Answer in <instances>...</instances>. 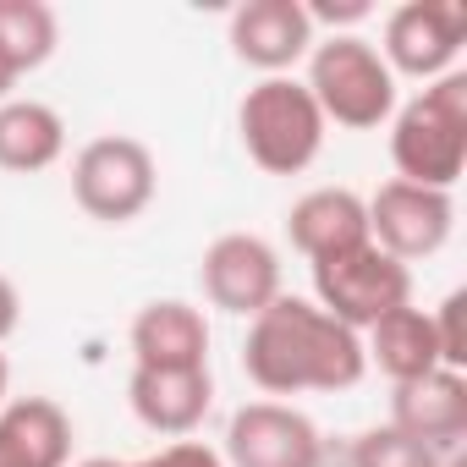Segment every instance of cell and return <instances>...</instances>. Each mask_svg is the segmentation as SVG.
I'll list each match as a JSON object with an SVG mask.
<instances>
[{"label": "cell", "mask_w": 467, "mask_h": 467, "mask_svg": "<svg viewBox=\"0 0 467 467\" xmlns=\"http://www.w3.org/2000/svg\"><path fill=\"white\" fill-rule=\"evenodd\" d=\"M243 374L275 401L303 390H352L368 374V358L358 330L336 325L319 303L281 292L265 314L248 319Z\"/></svg>", "instance_id": "cell-1"}, {"label": "cell", "mask_w": 467, "mask_h": 467, "mask_svg": "<svg viewBox=\"0 0 467 467\" xmlns=\"http://www.w3.org/2000/svg\"><path fill=\"white\" fill-rule=\"evenodd\" d=\"M390 165L396 182L451 192L467 171V72L434 78L418 99H407L390 121Z\"/></svg>", "instance_id": "cell-2"}, {"label": "cell", "mask_w": 467, "mask_h": 467, "mask_svg": "<svg viewBox=\"0 0 467 467\" xmlns=\"http://www.w3.org/2000/svg\"><path fill=\"white\" fill-rule=\"evenodd\" d=\"M237 138L270 176H303L325 149V116L297 78H265L237 105Z\"/></svg>", "instance_id": "cell-3"}, {"label": "cell", "mask_w": 467, "mask_h": 467, "mask_svg": "<svg viewBox=\"0 0 467 467\" xmlns=\"http://www.w3.org/2000/svg\"><path fill=\"white\" fill-rule=\"evenodd\" d=\"M325 116V127H352L368 132L396 116V78L379 61V50L358 34H330L325 45L308 50V83H303Z\"/></svg>", "instance_id": "cell-4"}, {"label": "cell", "mask_w": 467, "mask_h": 467, "mask_svg": "<svg viewBox=\"0 0 467 467\" xmlns=\"http://www.w3.org/2000/svg\"><path fill=\"white\" fill-rule=\"evenodd\" d=\"M154 187H160V171L143 138L105 132V138H88L72 160V198L99 225L138 220L154 203Z\"/></svg>", "instance_id": "cell-5"}, {"label": "cell", "mask_w": 467, "mask_h": 467, "mask_svg": "<svg viewBox=\"0 0 467 467\" xmlns=\"http://www.w3.org/2000/svg\"><path fill=\"white\" fill-rule=\"evenodd\" d=\"M314 297L336 325L363 336L368 325H379L385 314L412 303V270L401 259H390L385 248L363 243V248H352L341 259L314 265Z\"/></svg>", "instance_id": "cell-6"}, {"label": "cell", "mask_w": 467, "mask_h": 467, "mask_svg": "<svg viewBox=\"0 0 467 467\" xmlns=\"http://www.w3.org/2000/svg\"><path fill=\"white\" fill-rule=\"evenodd\" d=\"M225 467H325V434L292 401H243L225 423Z\"/></svg>", "instance_id": "cell-7"}, {"label": "cell", "mask_w": 467, "mask_h": 467, "mask_svg": "<svg viewBox=\"0 0 467 467\" xmlns=\"http://www.w3.org/2000/svg\"><path fill=\"white\" fill-rule=\"evenodd\" d=\"M462 45H467V6H456V0H407L385 17L379 61L390 67V78L434 83L456 72Z\"/></svg>", "instance_id": "cell-8"}, {"label": "cell", "mask_w": 467, "mask_h": 467, "mask_svg": "<svg viewBox=\"0 0 467 467\" xmlns=\"http://www.w3.org/2000/svg\"><path fill=\"white\" fill-rule=\"evenodd\" d=\"M198 286L220 314L254 319L281 297V254L265 237H254V231H225V237L203 248Z\"/></svg>", "instance_id": "cell-9"}, {"label": "cell", "mask_w": 467, "mask_h": 467, "mask_svg": "<svg viewBox=\"0 0 467 467\" xmlns=\"http://www.w3.org/2000/svg\"><path fill=\"white\" fill-rule=\"evenodd\" d=\"M368 203V243L385 248L390 259L412 265L429 259L451 243V225H456V203L451 192L434 187H412V182H385Z\"/></svg>", "instance_id": "cell-10"}, {"label": "cell", "mask_w": 467, "mask_h": 467, "mask_svg": "<svg viewBox=\"0 0 467 467\" xmlns=\"http://www.w3.org/2000/svg\"><path fill=\"white\" fill-rule=\"evenodd\" d=\"M225 39H231V56L254 72H265V78H286L319 45L303 0H243V6L231 12Z\"/></svg>", "instance_id": "cell-11"}, {"label": "cell", "mask_w": 467, "mask_h": 467, "mask_svg": "<svg viewBox=\"0 0 467 467\" xmlns=\"http://www.w3.org/2000/svg\"><path fill=\"white\" fill-rule=\"evenodd\" d=\"M390 429L418 440L434 456H462V440H467V374L434 368V374H423L412 385H396Z\"/></svg>", "instance_id": "cell-12"}, {"label": "cell", "mask_w": 467, "mask_h": 467, "mask_svg": "<svg viewBox=\"0 0 467 467\" xmlns=\"http://www.w3.org/2000/svg\"><path fill=\"white\" fill-rule=\"evenodd\" d=\"M132 368H209V319L182 297H154L127 330Z\"/></svg>", "instance_id": "cell-13"}, {"label": "cell", "mask_w": 467, "mask_h": 467, "mask_svg": "<svg viewBox=\"0 0 467 467\" xmlns=\"http://www.w3.org/2000/svg\"><path fill=\"white\" fill-rule=\"evenodd\" d=\"M286 237H292V248L308 265L341 259V254H352V248L368 243V203L352 187H314V192H303L292 203Z\"/></svg>", "instance_id": "cell-14"}, {"label": "cell", "mask_w": 467, "mask_h": 467, "mask_svg": "<svg viewBox=\"0 0 467 467\" xmlns=\"http://www.w3.org/2000/svg\"><path fill=\"white\" fill-rule=\"evenodd\" d=\"M127 401L143 429L187 440L214 407V379H209V368H132Z\"/></svg>", "instance_id": "cell-15"}, {"label": "cell", "mask_w": 467, "mask_h": 467, "mask_svg": "<svg viewBox=\"0 0 467 467\" xmlns=\"http://www.w3.org/2000/svg\"><path fill=\"white\" fill-rule=\"evenodd\" d=\"M72 418L50 396H17L0 407V467H67Z\"/></svg>", "instance_id": "cell-16"}, {"label": "cell", "mask_w": 467, "mask_h": 467, "mask_svg": "<svg viewBox=\"0 0 467 467\" xmlns=\"http://www.w3.org/2000/svg\"><path fill=\"white\" fill-rule=\"evenodd\" d=\"M363 358H368L390 385H412V379L445 368V363H440V341H434V319H429L423 308H412V303L363 330Z\"/></svg>", "instance_id": "cell-17"}, {"label": "cell", "mask_w": 467, "mask_h": 467, "mask_svg": "<svg viewBox=\"0 0 467 467\" xmlns=\"http://www.w3.org/2000/svg\"><path fill=\"white\" fill-rule=\"evenodd\" d=\"M67 154V121L45 99H6L0 105V171L34 176Z\"/></svg>", "instance_id": "cell-18"}, {"label": "cell", "mask_w": 467, "mask_h": 467, "mask_svg": "<svg viewBox=\"0 0 467 467\" xmlns=\"http://www.w3.org/2000/svg\"><path fill=\"white\" fill-rule=\"evenodd\" d=\"M61 45V23L45 0H0V61L12 67V78L39 72Z\"/></svg>", "instance_id": "cell-19"}, {"label": "cell", "mask_w": 467, "mask_h": 467, "mask_svg": "<svg viewBox=\"0 0 467 467\" xmlns=\"http://www.w3.org/2000/svg\"><path fill=\"white\" fill-rule=\"evenodd\" d=\"M347 462H352V467H451V456H434V451H423L418 440L396 434L390 423H385V429H368V434H358Z\"/></svg>", "instance_id": "cell-20"}, {"label": "cell", "mask_w": 467, "mask_h": 467, "mask_svg": "<svg viewBox=\"0 0 467 467\" xmlns=\"http://www.w3.org/2000/svg\"><path fill=\"white\" fill-rule=\"evenodd\" d=\"M462 308H467V292H451L429 319H434V341H440V363L467 374V341H462Z\"/></svg>", "instance_id": "cell-21"}, {"label": "cell", "mask_w": 467, "mask_h": 467, "mask_svg": "<svg viewBox=\"0 0 467 467\" xmlns=\"http://www.w3.org/2000/svg\"><path fill=\"white\" fill-rule=\"evenodd\" d=\"M303 12H308V23H314V34L319 28H352V23H363L374 6H368V0H303Z\"/></svg>", "instance_id": "cell-22"}, {"label": "cell", "mask_w": 467, "mask_h": 467, "mask_svg": "<svg viewBox=\"0 0 467 467\" xmlns=\"http://www.w3.org/2000/svg\"><path fill=\"white\" fill-rule=\"evenodd\" d=\"M127 467H225V462L203 440H176V445H165V451H154L143 462H127Z\"/></svg>", "instance_id": "cell-23"}, {"label": "cell", "mask_w": 467, "mask_h": 467, "mask_svg": "<svg viewBox=\"0 0 467 467\" xmlns=\"http://www.w3.org/2000/svg\"><path fill=\"white\" fill-rule=\"evenodd\" d=\"M17 325H23V297H17L12 275H0V341H12Z\"/></svg>", "instance_id": "cell-24"}, {"label": "cell", "mask_w": 467, "mask_h": 467, "mask_svg": "<svg viewBox=\"0 0 467 467\" xmlns=\"http://www.w3.org/2000/svg\"><path fill=\"white\" fill-rule=\"evenodd\" d=\"M12 88H17V78H12V67H6V61H0V105L12 99Z\"/></svg>", "instance_id": "cell-25"}, {"label": "cell", "mask_w": 467, "mask_h": 467, "mask_svg": "<svg viewBox=\"0 0 467 467\" xmlns=\"http://www.w3.org/2000/svg\"><path fill=\"white\" fill-rule=\"evenodd\" d=\"M78 467H127V462H110V456H88V462H78Z\"/></svg>", "instance_id": "cell-26"}, {"label": "cell", "mask_w": 467, "mask_h": 467, "mask_svg": "<svg viewBox=\"0 0 467 467\" xmlns=\"http://www.w3.org/2000/svg\"><path fill=\"white\" fill-rule=\"evenodd\" d=\"M6 379H12V368H6V358H0V407H6Z\"/></svg>", "instance_id": "cell-27"}]
</instances>
